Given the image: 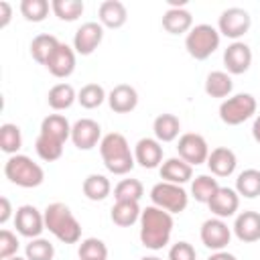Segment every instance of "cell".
I'll list each match as a JSON object with an SVG mask.
<instances>
[{
  "label": "cell",
  "mask_w": 260,
  "mask_h": 260,
  "mask_svg": "<svg viewBox=\"0 0 260 260\" xmlns=\"http://www.w3.org/2000/svg\"><path fill=\"white\" fill-rule=\"evenodd\" d=\"M160 179L167 183H175V185H185L193 179V167L189 162H185L181 156H173L162 160V165L158 167Z\"/></svg>",
  "instance_id": "cell-22"
},
{
  "label": "cell",
  "mask_w": 260,
  "mask_h": 260,
  "mask_svg": "<svg viewBox=\"0 0 260 260\" xmlns=\"http://www.w3.org/2000/svg\"><path fill=\"white\" fill-rule=\"evenodd\" d=\"M0 148H2V152L10 154V156L18 154V150L22 148V134L16 124L4 122L0 126Z\"/></svg>",
  "instance_id": "cell-34"
},
{
  "label": "cell",
  "mask_w": 260,
  "mask_h": 260,
  "mask_svg": "<svg viewBox=\"0 0 260 260\" xmlns=\"http://www.w3.org/2000/svg\"><path fill=\"white\" fill-rule=\"evenodd\" d=\"M4 175L6 179L22 189L39 187L45 181V171L39 162H35L26 154H12L4 162Z\"/></svg>",
  "instance_id": "cell-4"
},
{
  "label": "cell",
  "mask_w": 260,
  "mask_h": 260,
  "mask_svg": "<svg viewBox=\"0 0 260 260\" xmlns=\"http://www.w3.org/2000/svg\"><path fill=\"white\" fill-rule=\"evenodd\" d=\"M45 215V230H49L59 242L63 244H77L81 240V223L69 209V205L55 201L49 203L43 211Z\"/></svg>",
  "instance_id": "cell-2"
},
{
  "label": "cell",
  "mask_w": 260,
  "mask_h": 260,
  "mask_svg": "<svg viewBox=\"0 0 260 260\" xmlns=\"http://www.w3.org/2000/svg\"><path fill=\"white\" fill-rule=\"evenodd\" d=\"M106 100H108V93H106V89H104L100 83H85V85L77 91V102H79V106L85 108V110H95V108H100Z\"/></svg>",
  "instance_id": "cell-33"
},
{
  "label": "cell",
  "mask_w": 260,
  "mask_h": 260,
  "mask_svg": "<svg viewBox=\"0 0 260 260\" xmlns=\"http://www.w3.org/2000/svg\"><path fill=\"white\" fill-rule=\"evenodd\" d=\"M71 126L69 120L63 116V114H49L47 118H43L41 122V136L49 138V140H55V142H61L65 144L69 138H71Z\"/></svg>",
  "instance_id": "cell-23"
},
{
  "label": "cell",
  "mask_w": 260,
  "mask_h": 260,
  "mask_svg": "<svg viewBox=\"0 0 260 260\" xmlns=\"http://www.w3.org/2000/svg\"><path fill=\"white\" fill-rule=\"evenodd\" d=\"M240 197L246 199H256L260 195V171L258 169H244L238 179H236V187Z\"/></svg>",
  "instance_id": "cell-31"
},
{
  "label": "cell",
  "mask_w": 260,
  "mask_h": 260,
  "mask_svg": "<svg viewBox=\"0 0 260 260\" xmlns=\"http://www.w3.org/2000/svg\"><path fill=\"white\" fill-rule=\"evenodd\" d=\"M75 49L73 47H69V45H65V43H61L59 47H57V51L51 55V59L47 61V69H49V73L53 75V77H59V79H65V77H69L73 71H75Z\"/></svg>",
  "instance_id": "cell-18"
},
{
  "label": "cell",
  "mask_w": 260,
  "mask_h": 260,
  "mask_svg": "<svg viewBox=\"0 0 260 260\" xmlns=\"http://www.w3.org/2000/svg\"><path fill=\"white\" fill-rule=\"evenodd\" d=\"M223 65L230 75H242L252 65V49L244 41H234L223 51Z\"/></svg>",
  "instance_id": "cell-14"
},
{
  "label": "cell",
  "mask_w": 260,
  "mask_h": 260,
  "mask_svg": "<svg viewBox=\"0 0 260 260\" xmlns=\"http://www.w3.org/2000/svg\"><path fill=\"white\" fill-rule=\"evenodd\" d=\"M102 41H104V26L100 22H95V20H89V22H83L75 30V35H73V49H75L77 55L87 57V55H91L100 47Z\"/></svg>",
  "instance_id": "cell-13"
},
{
  "label": "cell",
  "mask_w": 260,
  "mask_h": 260,
  "mask_svg": "<svg viewBox=\"0 0 260 260\" xmlns=\"http://www.w3.org/2000/svg\"><path fill=\"white\" fill-rule=\"evenodd\" d=\"M35 150L39 154L41 160L45 162H53V160H59L61 154H63V144L61 142H55V140H49L45 136H37L35 140Z\"/></svg>",
  "instance_id": "cell-40"
},
{
  "label": "cell",
  "mask_w": 260,
  "mask_h": 260,
  "mask_svg": "<svg viewBox=\"0 0 260 260\" xmlns=\"http://www.w3.org/2000/svg\"><path fill=\"white\" fill-rule=\"evenodd\" d=\"M232 232L234 236L244 242V244H254L260 240V213L258 211H252V209H246V211H240L234 219V225H232Z\"/></svg>",
  "instance_id": "cell-15"
},
{
  "label": "cell",
  "mask_w": 260,
  "mask_h": 260,
  "mask_svg": "<svg viewBox=\"0 0 260 260\" xmlns=\"http://www.w3.org/2000/svg\"><path fill=\"white\" fill-rule=\"evenodd\" d=\"M252 136H254V140L260 144V114L254 118V124H252Z\"/></svg>",
  "instance_id": "cell-46"
},
{
  "label": "cell",
  "mask_w": 260,
  "mask_h": 260,
  "mask_svg": "<svg viewBox=\"0 0 260 260\" xmlns=\"http://www.w3.org/2000/svg\"><path fill=\"white\" fill-rule=\"evenodd\" d=\"M162 28L169 35H183L193 28V16L187 8H167L162 14Z\"/></svg>",
  "instance_id": "cell-24"
},
{
  "label": "cell",
  "mask_w": 260,
  "mask_h": 260,
  "mask_svg": "<svg viewBox=\"0 0 260 260\" xmlns=\"http://www.w3.org/2000/svg\"><path fill=\"white\" fill-rule=\"evenodd\" d=\"M209 211L219 217V219H228L232 215H236L238 207H240V195L236 189L232 187H219L215 191V195L211 197V201L207 203Z\"/></svg>",
  "instance_id": "cell-17"
},
{
  "label": "cell",
  "mask_w": 260,
  "mask_h": 260,
  "mask_svg": "<svg viewBox=\"0 0 260 260\" xmlns=\"http://www.w3.org/2000/svg\"><path fill=\"white\" fill-rule=\"evenodd\" d=\"M211 171L213 177H230L234 175L236 167H238V156L232 148L228 146H217L209 152L207 156V162H205Z\"/></svg>",
  "instance_id": "cell-20"
},
{
  "label": "cell",
  "mask_w": 260,
  "mask_h": 260,
  "mask_svg": "<svg viewBox=\"0 0 260 260\" xmlns=\"http://www.w3.org/2000/svg\"><path fill=\"white\" fill-rule=\"evenodd\" d=\"M128 20V10L120 0H104L98 8V22L104 28H122Z\"/></svg>",
  "instance_id": "cell-21"
},
{
  "label": "cell",
  "mask_w": 260,
  "mask_h": 260,
  "mask_svg": "<svg viewBox=\"0 0 260 260\" xmlns=\"http://www.w3.org/2000/svg\"><path fill=\"white\" fill-rule=\"evenodd\" d=\"M234 89V81L232 75L228 71H211L205 77V93L209 98H230Z\"/></svg>",
  "instance_id": "cell-29"
},
{
  "label": "cell",
  "mask_w": 260,
  "mask_h": 260,
  "mask_svg": "<svg viewBox=\"0 0 260 260\" xmlns=\"http://www.w3.org/2000/svg\"><path fill=\"white\" fill-rule=\"evenodd\" d=\"M51 2L49 0H22L20 2V14L28 22H43L49 16Z\"/></svg>",
  "instance_id": "cell-38"
},
{
  "label": "cell",
  "mask_w": 260,
  "mask_h": 260,
  "mask_svg": "<svg viewBox=\"0 0 260 260\" xmlns=\"http://www.w3.org/2000/svg\"><path fill=\"white\" fill-rule=\"evenodd\" d=\"M8 260H26V258H22V256L16 254V256H12V258H8Z\"/></svg>",
  "instance_id": "cell-48"
},
{
  "label": "cell",
  "mask_w": 260,
  "mask_h": 260,
  "mask_svg": "<svg viewBox=\"0 0 260 260\" xmlns=\"http://www.w3.org/2000/svg\"><path fill=\"white\" fill-rule=\"evenodd\" d=\"M51 10L59 20L73 22L83 14L85 6L81 0H51Z\"/></svg>",
  "instance_id": "cell-35"
},
{
  "label": "cell",
  "mask_w": 260,
  "mask_h": 260,
  "mask_svg": "<svg viewBox=\"0 0 260 260\" xmlns=\"http://www.w3.org/2000/svg\"><path fill=\"white\" fill-rule=\"evenodd\" d=\"M219 41H221L219 30L203 22V24H195L185 35V49L193 59L205 61L219 49Z\"/></svg>",
  "instance_id": "cell-5"
},
{
  "label": "cell",
  "mask_w": 260,
  "mask_h": 260,
  "mask_svg": "<svg viewBox=\"0 0 260 260\" xmlns=\"http://www.w3.org/2000/svg\"><path fill=\"white\" fill-rule=\"evenodd\" d=\"M138 225H140V230H138L140 244L146 250L156 252L169 244L175 221H173V213H169L156 205H148L142 209Z\"/></svg>",
  "instance_id": "cell-1"
},
{
  "label": "cell",
  "mask_w": 260,
  "mask_h": 260,
  "mask_svg": "<svg viewBox=\"0 0 260 260\" xmlns=\"http://www.w3.org/2000/svg\"><path fill=\"white\" fill-rule=\"evenodd\" d=\"M177 152L179 156L189 162L191 167H197V165H203L207 162V156H209V144L207 140L197 134V132H185L179 136V142H177Z\"/></svg>",
  "instance_id": "cell-9"
},
{
  "label": "cell",
  "mask_w": 260,
  "mask_h": 260,
  "mask_svg": "<svg viewBox=\"0 0 260 260\" xmlns=\"http://www.w3.org/2000/svg\"><path fill=\"white\" fill-rule=\"evenodd\" d=\"M14 228L20 236L32 240V238H41L43 230H45V215L43 211H39L35 205H20L14 211Z\"/></svg>",
  "instance_id": "cell-11"
},
{
  "label": "cell",
  "mask_w": 260,
  "mask_h": 260,
  "mask_svg": "<svg viewBox=\"0 0 260 260\" xmlns=\"http://www.w3.org/2000/svg\"><path fill=\"white\" fill-rule=\"evenodd\" d=\"M10 18H12V6L6 0H2L0 2V28H6Z\"/></svg>",
  "instance_id": "cell-43"
},
{
  "label": "cell",
  "mask_w": 260,
  "mask_h": 260,
  "mask_svg": "<svg viewBox=\"0 0 260 260\" xmlns=\"http://www.w3.org/2000/svg\"><path fill=\"white\" fill-rule=\"evenodd\" d=\"M81 191L89 201H104L110 193H112V183L106 175L100 173H91L83 179L81 183Z\"/></svg>",
  "instance_id": "cell-27"
},
{
  "label": "cell",
  "mask_w": 260,
  "mask_h": 260,
  "mask_svg": "<svg viewBox=\"0 0 260 260\" xmlns=\"http://www.w3.org/2000/svg\"><path fill=\"white\" fill-rule=\"evenodd\" d=\"M256 114V98L252 93H236L219 104V120L228 126H240Z\"/></svg>",
  "instance_id": "cell-6"
},
{
  "label": "cell",
  "mask_w": 260,
  "mask_h": 260,
  "mask_svg": "<svg viewBox=\"0 0 260 260\" xmlns=\"http://www.w3.org/2000/svg\"><path fill=\"white\" fill-rule=\"evenodd\" d=\"M144 195V185L138 179H122L114 187L116 201H140Z\"/></svg>",
  "instance_id": "cell-36"
},
{
  "label": "cell",
  "mask_w": 260,
  "mask_h": 260,
  "mask_svg": "<svg viewBox=\"0 0 260 260\" xmlns=\"http://www.w3.org/2000/svg\"><path fill=\"white\" fill-rule=\"evenodd\" d=\"M207 260H238L232 252H225V250H219V252H213Z\"/></svg>",
  "instance_id": "cell-45"
},
{
  "label": "cell",
  "mask_w": 260,
  "mask_h": 260,
  "mask_svg": "<svg viewBox=\"0 0 260 260\" xmlns=\"http://www.w3.org/2000/svg\"><path fill=\"white\" fill-rule=\"evenodd\" d=\"M59 45H61V41H59L55 35H49V32L37 35V37L30 41V57H32L37 63L47 65V61L51 59V55L57 51Z\"/></svg>",
  "instance_id": "cell-28"
},
{
  "label": "cell",
  "mask_w": 260,
  "mask_h": 260,
  "mask_svg": "<svg viewBox=\"0 0 260 260\" xmlns=\"http://www.w3.org/2000/svg\"><path fill=\"white\" fill-rule=\"evenodd\" d=\"M18 246H20V242H18L16 234L4 228L0 232V260H8V258L16 256Z\"/></svg>",
  "instance_id": "cell-41"
},
{
  "label": "cell",
  "mask_w": 260,
  "mask_h": 260,
  "mask_svg": "<svg viewBox=\"0 0 260 260\" xmlns=\"http://www.w3.org/2000/svg\"><path fill=\"white\" fill-rule=\"evenodd\" d=\"M152 132L154 138L162 144V142H173L179 138L181 132V122L175 114H158L152 122Z\"/></svg>",
  "instance_id": "cell-25"
},
{
  "label": "cell",
  "mask_w": 260,
  "mask_h": 260,
  "mask_svg": "<svg viewBox=\"0 0 260 260\" xmlns=\"http://www.w3.org/2000/svg\"><path fill=\"white\" fill-rule=\"evenodd\" d=\"M102 126L91 118H81L71 126V142L79 150H91L102 142Z\"/></svg>",
  "instance_id": "cell-12"
},
{
  "label": "cell",
  "mask_w": 260,
  "mask_h": 260,
  "mask_svg": "<svg viewBox=\"0 0 260 260\" xmlns=\"http://www.w3.org/2000/svg\"><path fill=\"white\" fill-rule=\"evenodd\" d=\"M79 260H108V246L100 238H85L77 248Z\"/></svg>",
  "instance_id": "cell-37"
},
{
  "label": "cell",
  "mask_w": 260,
  "mask_h": 260,
  "mask_svg": "<svg viewBox=\"0 0 260 260\" xmlns=\"http://www.w3.org/2000/svg\"><path fill=\"white\" fill-rule=\"evenodd\" d=\"M150 201L152 205L169 211V213H181L187 209L189 203V193L183 189V185H175V183H167L160 181L156 185H152L150 189Z\"/></svg>",
  "instance_id": "cell-7"
},
{
  "label": "cell",
  "mask_w": 260,
  "mask_h": 260,
  "mask_svg": "<svg viewBox=\"0 0 260 260\" xmlns=\"http://www.w3.org/2000/svg\"><path fill=\"white\" fill-rule=\"evenodd\" d=\"M12 217V205L8 201V197H2L0 199V223H8V219Z\"/></svg>",
  "instance_id": "cell-44"
},
{
  "label": "cell",
  "mask_w": 260,
  "mask_h": 260,
  "mask_svg": "<svg viewBox=\"0 0 260 260\" xmlns=\"http://www.w3.org/2000/svg\"><path fill=\"white\" fill-rule=\"evenodd\" d=\"M199 238L205 248H209L211 252H219L228 248L232 240V228H228V223L219 217H209L201 223Z\"/></svg>",
  "instance_id": "cell-10"
},
{
  "label": "cell",
  "mask_w": 260,
  "mask_h": 260,
  "mask_svg": "<svg viewBox=\"0 0 260 260\" xmlns=\"http://www.w3.org/2000/svg\"><path fill=\"white\" fill-rule=\"evenodd\" d=\"M77 102V91L73 89L71 83H57L49 89L47 93V104L55 110V112H61V110H67L71 108L73 104Z\"/></svg>",
  "instance_id": "cell-30"
},
{
  "label": "cell",
  "mask_w": 260,
  "mask_h": 260,
  "mask_svg": "<svg viewBox=\"0 0 260 260\" xmlns=\"http://www.w3.org/2000/svg\"><path fill=\"white\" fill-rule=\"evenodd\" d=\"M140 213H142V209H140L138 201H116L110 209L112 221L120 228H130L136 221H140Z\"/></svg>",
  "instance_id": "cell-26"
},
{
  "label": "cell",
  "mask_w": 260,
  "mask_h": 260,
  "mask_svg": "<svg viewBox=\"0 0 260 260\" xmlns=\"http://www.w3.org/2000/svg\"><path fill=\"white\" fill-rule=\"evenodd\" d=\"M217 189H219V183L213 175H197L191 181V197L205 205L211 201V197L215 195Z\"/></svg>",
  "instance_id": "cell-32"
},
{
  "label": "cell",
  "mask_w": 260,
  "mask_h": 260,
  "mask_svg": "<svg viewBox=\"0 0 260 260\" xmlns=\"http://www.w3.org/2000/svg\"><path fill=\"white\" fill-rule=\"evenodd\" d=\"M100 154H102L104 167L112 175H128L136 165L134 152L130 150V144H128L126 136L120 132H110L102 138Z\"/></svg>",
  "instance_id": "cell-3"
},
{
  "label": "cell",
  "mask_w": 260,
  "mask_h": 260,
  "mask_svg": "<svg viewBox=\"0 0 260 260\" xmlns=\"http://www.w3.org/2000/svg\"><path fill=\"white\" fill-rule=\"evenodd\" d=\"M140 260H162V258H158V256H142Z\"/></svg>",
  "instance_id": "cell-47"
},
{
  "label": "cell",
  "mask_w": 260,
  "mask_h": 260,
  "mask_svg": "<svg viewBox=\"0 0 260 260\" xmlns=\"http://www.w3.org/2000/svg\"><path fill=\"white\" fill-rule=\"evenodd\" d=\"M55 246L47 238H32L24 246V258L26 260H53Z\"/></svg>",
  "instance_id": "cell-39"
},
{
  "label": "cell",
  "mask_w": 260,
  "mask_h": 260,
  "mask_svg": "<svg viewBox=\"0 0 260 260\" xmlns=\"http://www.w3.org/2000/svg\"><path fill=\"white\" fill-rule=\"evenodd\" d=\"M250 26H252V16L246 8H240V6L225 8L217 20L219 35H223L232 41H238L240 37H244L250 30Z\"/></svg>",
  "instance_id": "cell-8"
},
{
  "label": "cell",
  "mask_w": 260,
  "mask_h": 260,
  "mask_svg": "<svg viewBox=\"0 0 260 260\" xmlns=\"http://www.w3.org/2000/svg\"><path fill=\"white\" fill-rule=\"evenodd\" d=\"M108 106L116 114H130L138 106V91L128 83H118L108 93Z\"/></svg>",
  "instance_id": "cell-19"
},
{
  "label": "cell",
  "mask_w": 260,
  "mask_h": 260,
  "mask_svg": "<svg viewBox=\"0 0 260 260\" xmlns=\"http://www.w3.org/2000/svg\"><path fill=\"white\" fill-rule=\"evenodd\" d=\"M162 144L156 138H140L134 146V160L142 169H158L162 165Z\"/></svg>",
  "instance_id": "cell-16"
},
{
  "label": "cell",
  "mask_w": 260,
  "mask_h": 260,
  "mask_svg": "<svg viewBox=\"0 0 260 260\" xmlns=\"http://www.w3.org/2000/svg\"><path fill=\"white\" fill-rule=\"evenodd\" d=\"M167 260H197V252H195V248L189 242L181 240V242H175L169 248Z\"/></svg>",
  "instance_id": "cell-42"
}]
</instances>
